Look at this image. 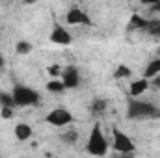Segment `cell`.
Wrapping results in <instances>:
<instances>
[{"mask_svg":"<svg viewBox=\"0 0 160 158\" xmlns=\"http://www.w3.org/2000/svg\"><path fill=\"white\" fill-rule=\"evenodd\" d=\"M127 117L132 121H145V119H160V108L149 101L130 99L127 102Z\"/></svg>","mask_w":160,"mask_h":158,"instance_id":"cell-1","label":"cell"},{"mask_svg":"<svg viewBox=\"0 0 160 158\" xmlns=\"http://www.w3.org/2000/svg\"><path fill=\"white\" fill-rule=\"evenodd\" d=\"M86 151L91 156H106V153H108V140L99 123H95L89 130V136L86 141Z\"/></svg>","mask_w":160,"mask_h":158,"instance_id":"cell-2","label":"cell"},{"mask_svg":"<svg viewBox=\"0 0 160 158\" xmlns=\"http://www.w3.org/2000/svg\"><path fill=\"white\" fill-rule=\"evenodd\" d=\"M13 101H15V106L17 108H28V106H38L41 101L39 93L30 87V86H24V84H15L13 86Z\"/></svg>","mask_w":160,"mask_h":158,"instance_id":"cell-3","label":"cell"},{"mask_svg":"<svg viewBox=\"0 0 160 158\" xmlns=\"http://www.w3.org/2000/svg\"><path fill=\"white\" fill-rule=\"evenodd\" d=\"M112 149H114L118 155L127 156V155H132V153L136 151V145H134V141H132L121 128L112 126Z\"/></svg>","mask_w":160,"mask_h":158,"instance_id":"cell-4","label":"cell"},{"mask_svg":"<svg viewBox=\"0 0 160 158\" xmlns=\"http://www.w3.org/2000/svg\"><path fill=\"white\" fill-rule=\"evenodd\" d=\"M45 119H47L48 125L62 128V126H67V125L73 123V114H71L69 110H65V108H56V110L48 112Z\"/></svg>","mask_w":160,"mask_h":158,"instance_id":"cell-5","label":"cell"},{"mask_svg":"<svg viewBox=\"0 0 160 158\" xmlns=\"http://www.w3.org/2000/svg\"><path fill=\"white\" fill-rule=\"evenodd\" d=\"M65 22L71 24V26H93L91 17H89L84 9H80V7H71V9L67 11Z\"/></svg>","mask_w":160,"mask_h":158,"instance_id":"cell-6","label":"cell"},{"mask_svg":"<svg viewBox=\"0 0 160 158\" xmlns=\"http://www.w3.org/2000/svg\"><path fill=\"white\" fill-rule=\"evenodd\" d=\"M62 84L65 86V89H77L80 86V71L75 65H67L63 71H62Z\"/></svg>","mask_w":160,"mask_h":158,"instance_id":"cell-7","label":"cell"},{"mask_svg":"<svg viewBox=\"0 0 160 158\" xmlns=\"http://www.w3.org/2000/svg\"><path fill=\"white\" fill-rule=\"evenodd\" d=\"M50 43L54 45H62V47H67L73 43V37L69 34V30H65V26L62 24H54L52 32H50Z\"/></svg>","mask_w":160,"mask_h":158,"instance_id":"cell-8","label":"cell"},{"mask_svg":"<svg viewBox=\"0 0 160 158\" xmlns=\"http://www.w3.org/2000/svg\"><path fill=\"white\" fill-rule=\"evenodd\" d=\"M149 80L145 78H140V80H134L132 84H130V97L132 99H140V95H143L147 89H149Z\"/></svg>","mask_w":160,"mask_h":158,"instance_id":"cell-9","label":"cell"},{"mask_svg":"<svg viewBox=\"0 0 160 158\" xmlns=\"http://www.w3.org/2000/svg\"><path fill=\"white\" fill-rule=\"evenodd\" d=\"M158 75H160V58H155V60H151V62L147 63V67H145V71H143V78L153 80L155 77H158Z\"/></svg>","mask_w":160,"mask_h":158,"instance_id":"cell-10","label":"cell"},{"mask_svg":"<svg viewBox=\"0 0 160 158\" xmlns=\"http://www.w3.org/2000/svg\"><path fill=\"white\" fill-rule=\"evenodd\" d=\"M13 132H15V138H17L19 141H26V140H30V136H32V126L26 125V123H19Z\"/></svg>","mask_w":160,"mask_h":158,"instance_id":"cell-11","label":"cell"},{"mask_svg":"<svg viewBox=\"0 0 160 158\" xmlns=\"http://www.w3.org/2000/svg\"><path fill=\"white\" fill-rule=\"evenodd\" d=\"M147 22H149V19H143V17H140V15L134 13L130 17V22H128V30H145Z\"/></svg>","mask_w":160,"mask_h":158,"instance_id":"cell-12","label":"cell"},{"mask_svg":"<svg viewBox=\"0 0 160 158\" xmlns=\"http://www.w3.org/2000/svg\"><path fill=\"white\" fill-rule=\"evenodd\" d=\"M45 89L48 91V93H54V95H60V93H63L65 91V86L62 84V80L56 78V80H50V82H47V86H45Z\"/></svg>","mask_w":160,"mask_h":158,"instance_id":"cell-13","label":"cell"},{"mask_svg":"<svg viewBox=\"0 0 160 158\" xmlns=\"http://www.w3.org/2000/svg\"><path fill=\"white\" fill-rule=\"evenodd\" d=\"M145 32H147L149 36H153V37L160 39V19H149Z\"/></svg>","mask_w":160,"mask_h":158,"instance_id":"cell-14","label":"cell"},{"mask_svg":"<svg viewBox=\"0 0 160 158\" xmlns=\"http://www.w3.org/2000/svg\"><path fill=\"white\" fill-rule=\"evenodd\" d=\"M0 108H11L15 110V101H13V95L11 93H6V91H0Z\"/></svg>","mask_w":160,"mask_h":158,"instance_id":"cell-15","label":"cell"},{"mask_svg":"<svg viewBox=\"0 0 160 158\" xmlns=\"http://www.w3.org/2000/svg\"><path fill=\"white\" fill-rule=\"evenodd\" d=\"M130 77H132V69H130L128 65H125V63L118 65V69L114 71V78H116V80H121V78H130Z\"/></svg>","mask_w":160,"mask_h":158,"instance_id":"cell-16","label":"cell"},{"mask_svg":"<svg viewBox=\"0 0 160 158\" xmlns=\"http://www.w3.org/2000/svg\"><path fill=\"white\" fill-rule=\"evenodd\" d=\"M60 140H62L65 145H73V143L78 140V132H77V130H65L63 134H60Z\"/></svg>","mask_w":160,"mask_h":158,"instance_id":"cell-17","label":"cell"},{"mask_svg":"<svg viewBox=\"0 0 160 158\" xmlns=\"http://www.w3.org/2000/svg\"><path fill=\"white\" fill-rule=\"evenodd\" d=\"M15 52H17V54H21V56L30 54V52H32V45H30L28 41H24V39L17 41V45H15Z\"/></svg>","mask_w":160,"mask_h":158,"instance_id":"cell-18","label":"cell"},{"mask_svg":"<svg viewBox=\"0 0 160 158\" xmlns=\"http://www.w3.org/2000/svg\"><path fill=\"white\" fill-rule=\"evenodd\" d=\"M104 108H106V101L104 99H95L91 102V112L93 114H101V112H104Z\"/></svg>","mask_w":160,"mask_h":158,"instance_id":"cell-19","label":"cell"},{"mask_svg":"<svg viewBox=\"0 0 160 158\" xmlns=\"http://www.w3.org/2000/svg\"><path fill=\"white\" fill-rule=\"evenodd\" d=\"M62 67L60 65H52V67H48V75L50 77H54V80H56V77H62Z\"/></svg>","mask_w":160,"mask_h":158,"instance_id":"cell-20","label":"cell"},{"mask_svg":"<svg viewBox=\"0 0 160 158\" xmlns=\"http://www.w3.org/2000/svg\"><path fill=\"white\" fill-rule=\"evenodd\" d=\"M147 4H151V13H160V0H151Z\"/></svg>","mask_w":160,"mask_h":158,"instance_id":"cell-21","label":"cell"},{"mask_svg":"<svg viewBox=\"0 0 160 158\" xmlns=\"http://www.w3.org/2000/svg\"><path fill=\"white\" fill-rule=\"evenodd\" d=\"M0 116L4 119H9L13 116V110H11V108H2V110H0Z\"/></svg>","mask_w":160,"mask_h":158,"instance_id":"cell-22","label":"cell"},{"mask_svg":"<svg viewBox=\"0 0 160 158\" xmlns=\"http://www.w3.org/2000/svg\"><path fill=\"white\" fill-rule=\"evenodd\" d=\"M151 86H153L155 89H160V75H158V77H155V78L151 80Z\"/></svg>","mask_w":160,"mask_h":158,"instance_id":"cell-23","label":"cell"},{"mask_svg":"<svg viewBox=\"0 0 160 158\" xmlns=\"http://www.w3.org/2000/svg\"><path fill=\"white\" fill-rule=\"evenodd\" d=\"M4 67V56H2V50H0V69Z\"/></svg>","mask_w":160,"mask_h":158,"instance_id":"cell-24","label":"cell"},{"mask_svg":"<svg viewBox=\"0 0 160 158\" xmlns=\"http://www.w3.org/2000/svg\"><path fill=\"white\" fill-rule=\"evenodd\" d=\"M128 156H130V155H127V156H123V155H121V158H128Z\"/></svg>","mask_w":160,"mask_h":158,"instance_id":"cell-25","label":"cell"},{"mask_svg":"<svg viewBox=\"0 0 160 158\" xmlns=\"http://www.w3.org/2000/svg\"><path fill=\"white\" fill-rule=\"evenodd\" d=\"M0 158H2V156H0Z\"/></svg>","mask_w":160,"mask_h":158,"instance_id":"cell-26","label":"cell"}]
</instances>
